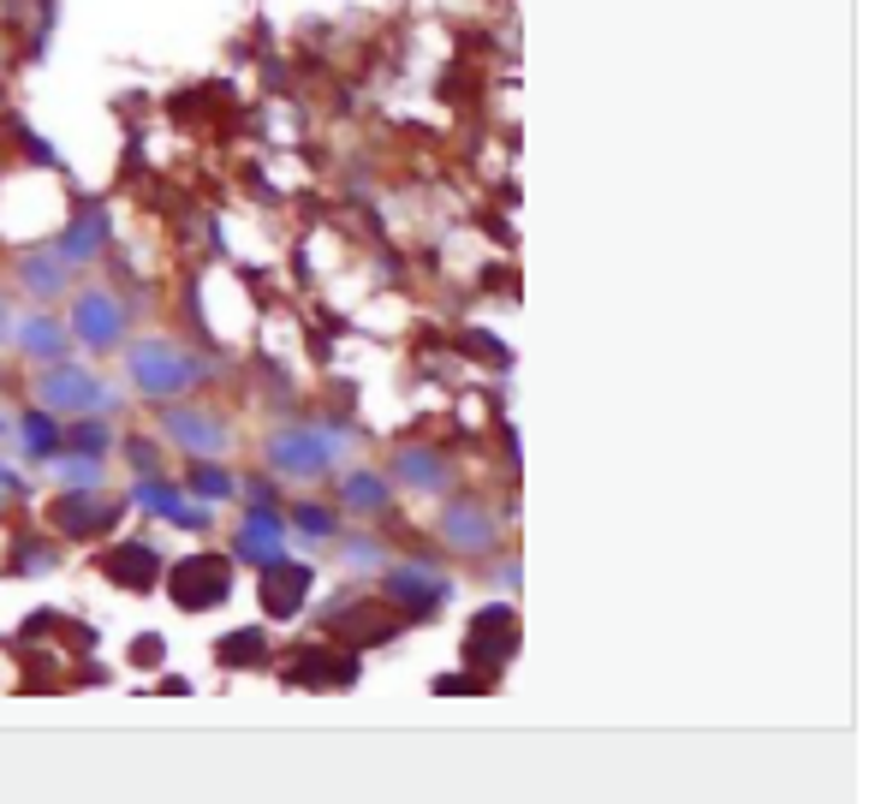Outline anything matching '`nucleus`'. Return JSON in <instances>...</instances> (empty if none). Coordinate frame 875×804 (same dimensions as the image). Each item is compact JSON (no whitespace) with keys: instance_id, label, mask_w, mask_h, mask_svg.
<instances>
[{"instance_id":"nucleus-30","label":"nucleus","mask_w":875,"mask_h":804,"mask_svg":"<svg viewBox=\"0 0 875 804\" xmlns=\"http://www.w3.org/2000/svg\"><path fill=\"white\" fill-rule=\"evenodd\" d=\"M132 661H137V668H162V638H137L132 643Z\"/></svg>"},{"instance_id":"nucleus-6","label":"nucleus","mask_w":875,"mask_h":804,"mask_svg":"<svg viewBox=\"0 0 875 804\" xmlns=\"http://www.w3.org/2000/svg\"><path fill=\"white\" fill-rule=\"evenodd\" d=\"M162 430H167L173 447L191 453V460H220V453H227V441H233L227 423H220L215 412H197V405H167V412H162Z\"/></svg>"},{"instance_id":"nucleus-27","label":"nucleus","mask_w":875,"mask_h":804,"mask_svg":"<svg viewBox=\"0 0 875 804\" xmlns=\"http://www.w3.org/2000/svg\"><path fill=\"white\" fill-rule=\"evenodd\" d=\"M60 477H66L72 488H95L102 483V465L95 460H60Z\"/></svg>"},{"instance_id":"nucleus-13","label":"nucleus","mask_w":875,"mask_h":804,"mask_svg":"<svg viewBox=\"0 0 875 804\" xmlns=\"http://www.w3.org/2000/svg\"><path fill=\"white\" fill-rule=\"evenodd\" d=\"M114 513H120L114 501H102L95 488H84V495H60L48 518H54V525L66 530V536H95V530H107V525H114Z\"/></svg>"},{"instance_id":"nucleus-10","label":"nucleus","mask_w":875,"mask_h":804,"mask_svg":"<svg viewBox=\"0 0 875 804\" xmlns=\"http://www.w3.org/2000/svg\"><path fill=\"white\" fill-rule=\"evenodd\" d=\"M441 536H447V548H459V555H488L501 543V525L476 501H453L447 518H441Z\"/></svg>"},{"instance_id":"nucleus-7","label":"nucleus","mask_w":875,"mask_h":804,"mask_svg":"<svg viewBox=\"0 0 875 804\" xmlns=\"http://www.w3.org/2000/svg\"><path fill=\"white\" fill-rule=\"evenodd\" d=\"M381 590H388V602L400 608L405 620H429V614L447 602V578H441L435 566H388Z\"/></svg>"},{"instance_id":"nucleus-19","label":"nucleus","mask_w":875,"mask_h":804,"mask_svg":"<svg viewBox=\"0 0 875 804\" xmlns=\"http://www.w3.org/2000/svg\"><path fill=\"white\" fill-rule=\"evenodd\" d=\"M19 280H24V292H37V298H60L66 292V262H60V250H24Z\"/></svg>"},{"instance_id":"nucleus-32","label":"nucleus","mask_w":875,"mask_h":804,"mask_svg":"<svg viewBox=\"0 0 875 804\" xmlns=\"http://www.w3.org/2000/svg\"><path fill=\"white\" fill-rule=\"evenodd\" d=\"M435 691L447 698V691H483V680H471V673H447V680H435Z\"/></svg>"},{"instance_id":"nucleus-4","label":"nucleus","mask_w":875,"mask_h":804,"mask_svg":"<svg viewBox=\"0 0 875 804\" xmlns=\"http://www.w3.org/2000/svg\"><path fill=\"white\" fill-rule=\"evenodd\" d=\"M513 650H518V614L506 608V602H495V608L476 614L471 632H465V661H471V668H488V673H495L501 661H513Z\"/></svg>"},{"instance_id":"nucleus-22","label":"nucleus","mask_w":875,"mask_h":804,"mask_svg":"<svg viewBox=\"0 0 875 804\" xmlns=\"http://www.w3.org/2000/svg\"><path fill=\"white\" fill-rule=\"evenodd\" d=\"M340 501L352 513H381L388 507V477H381V471H352V477L340 483Z\"/></svg>"},{"instance_id":"nucleus-14","label":"nucleus","mask_w":875,"mask_h":804,"mask_svg":"<svg viewBox=\"0 0 875 804\" xmlns=\"http://www.w3.org/2000/svg\"><path fill=\"white\" fill-rule=\"evenodd\" d=\"M102 573L114 578L120 590H150L155 573H162V555H155L150 543H120V548L102 555Z\"/></svg>"},{"instance_id":"nucleus-17","label":"nucleus","mask_w":875,"mask_h":804,"mask_svg":"<svg viewBox=\"0 0 875 804\" xmlns=\"http://www.w3.org/2000/svg\"><path fill=\"white\" fill-rule=\"evenodd\" d=\"M233 560H257V566H268V560H280V518L275 513H250L245 525H238V536H233Z\"/></svg>"},{"instance_id":"nucleus-25","label":"nucleus","mask_w":875,"mask_h":804,"mask_svg":"<svg viewBox=\"0 0 875 804\" xmlns=\"http://www.w3.org/2000/svg\"><path fill=\"white\" fill-rule=\"evenodd\" d=\"M292 525L305 530V536H316V543H322V536H333V530H340V518H333V507H322V501H298V507H292Z\"/></svg>"},{"instance_id":"nucleus-5","label":"nucleus","mask_w":875,"mask_h":804,"mask_svg":"<svg viewBox=\"0 0 875 804\" xmlns=\"http://www.w3.org/2000/svg\"><path fill=\"white\" fill-rule=\"evenodd\" d=\"M268 460L286 477H322L340 460V441H328L322 430H280V435H268Z\"/></svg>"},{"instance_id":"nucleus-9","label":"nucleus","mask_w":875,"mask_h":804,"mask_svg":"<svg viewBox=\"0 0 875 804\" xmlns=\"http://www.w3.org/2000/svg\"><path fill=\"white\" fill-rule=\"evenodd\" d=\"M316 585L310 566L298 560H268V578H262V608L275 614V620H298V608H305V596Z\"/></svg>"},{"instance_id":"nucleus-11","label":"nucleus","mask_w":875,"mask_h":804,"mask_svg":"<svg viewBox=\"0 0 875 804\" xmlns=\"http://www.w3.org/2000/svg\"><path fill=\"white\" fill-rule=\"evenodd\" d=\"M393 477L405 488H418V495H447L453 465H447V453H435V447H400L393 453Z\"/></svg>"},{"instance_id":"nucleus-3","label":"nucleus","mask_w":875,"mask_h":804,"mask_svg":"<svg viewBox=\"0 0 875 804\" xmlns=\"http://www.w3.org/2000/svg\"><path fill=\"white\" fill-rule=\"evenodd\" d=\"M72 328L90 352H114L120 334H125V305L107 287H84L72 298Z\"/></svg>"},{"instance_id":"nucleus-15","label":"nucleus","mask_w":875,"mask_h":804,"mask_svg":"<svg viewBox=\"0 0 875 804\" xmlns=\"http://www.w3.org/2000/svg\"><path fill=\"white\" fill-rule=\"evenodd\" d=\"M405 626H411V620H405L400 608H363V602H352L340 620H333V632L352 638V643H388V638H400Z\"/></svg>"},{"instance_id":"nucleus-1","label":"nucleus","mask_w":875,"mask_h":804,"mask_svg":"<svg viewBox=\"0 0 875 804\" xmlns=\"http://www.w3.org/2000/svg\"><path fill=\"white\" fill-rule=\"evenodd\" d=\"M125 370H132L137 393H150V400H173V393L203 382V364L191 352H179L173 340H137L125 352Z\"/></svg>"},{"instance_id":"nucleus-33","label":"nucleus","mask_w":875,"mask_h":804,"mask_svg":"<svg viewBox=\"0 0 875 804\" xmlns=\"http://www.w3.org/2000/svg\"><path fill=\"white\" fill-rule=\"evenodd\" d=\"M7 328H12V322H7V305H0V334H7Z\"/></svg>"},{"instance_id":"nucleus-31","label":"nucleus","mask_w":875,"mask_h":804,"mask_svg":"<svg viewBox=\"0 0 875 804\" xmlns=\"http://www.w3.org/2000/svg\"><path fill=\"white\" fill-rule=\"evenodd\" d=\"M125 460L143 465V471H155V441H125Z\"/></svg>"},{"instance_id":"nucleus-18","label":"nucleus","mask_w":875,"mask_h":804,"mask_svg":"<svg viewBox=\"0 0 875 804\" xmlns=\"http://www.w3.org/2000/svg\"><path fill=\"white\" fill-rule=\"evenodd\" d=\"M54 250H60V262H66V268L102 257V250H107V215H102V209H84V215L66 227V239H60Z\"/></svg>"},{"instance_id":"nucleus-16","label":"nucleus","mask_w":875,"mask_h":804,"mask_svg":"<svg viewBox=\"0 0 875 804\" xmlns=\"http://www.w3.org/2000/svg\"><path fill=\"white\" fill-rule=\"evenodd\" d=\"M132 501H137V507H150V513H167L173 525H185V530H203V525H209V513H203V507H185V495H179L173 483H162V477H143V483L132 488Z\"/></svg>"},{"instance_id":"nucleus-26","label":"nucleus","mask_w":875,"mask_h":804,"mask_svg":"<svg viewBox=\"0 0 875 804\" xmlns=\"http://www.w3.org/2000/svg\"><path fill=\"white\" fill-rule=\"evenodd\" d=\"M459 352H476V358H488V364H506V346L488 334V328H465V334H459Z\"/></svg>"},{"instance_id":"nucleus-21","label":"nucleus","mask_w":875,"mask_h":804,"mask_svg":"<svg viewBox=\"0 0 875 804\" xmlns=\"http://www.w3.org/2000/svg\"><path fill=\"white\" fill-rule=\"evenodd\" d=\"M19 346L30 358H42V364H54V358H66V328L48 322V317H24L19 322Z\"/></svg>"},{"instance_id":"nucleus-2","label":"nucleus","mask_w":875,"mask_h":804,"mask_svg":"<svg viewBox=\"0 0 875 804\" xmlns=\"http://www.w3.org/2000/svg\"><path fill=\"white\" fill-rule=\"evenodd\" d=\"M167 596L185 614L220 608L233 596V560L227 555H191V560H179V566H173V578H167Z\"/></svg>"},{"instance_id":"nucleus-20","label":"nucleus","mask_w":875,"mask_h":804,"mask_svg":"<svg viewBox=\"0 0 875 804\" xmlns=\"http://www.w3.org/2000/svg\"><path fill=\"white\" fill-rule=\"evenodd\" d=\"M215 661H220V668H262V661H268V632H262V626L227 632V638L215 643Z\"/></svg>"},{"instance_id":"nucleus-12","label":"nucleus","mask_w":875,"mask_h":804,"mask_svg":"<svg viewBox=\"0 0 875 804\" xmlns=\"http://www.w3.org/2000/svg\"><path fill=\"white\" fill-rule=\"evenodd\" d=\"M286 686H358V656L298 650L292 661H286Z\"/></svg>"},{"instance_id":"nucleus-24","label":"nucleus","mask_w":875,"mask_h":804,"mask_svg":"<svg viewBox=\"0 0 875 804\" xmlns=\"http://www.w3.org/2000/svg\"><path fill=\"white\" fill-rule=\"evenodd\" d=\"M19 430H24V453H37V460H48V453H54L60 441H66V435H60V423H54V412H48V405H42V412H30V418L19 423Z\"/></svg>"},{"instance_id":"nucleus-23","label":"nucleus","mask_w":875,"mask_h":804,"mask_svg":"<svg viewBox=\"0 0 875 804\" xmlns=\"http://www.w3.org/2000/svg\"><path fill=\"white\" fill-rule=\"evenodd\" d=\"M185 488H191V495H203V501H233V495H238L233 471H220L215 460H203L197 471H191V477H185Z\"/></svg>"},{"instance_id":"nucleus-8","label":"nucleus","mask_w":875,"mask_h":804,"mask_svg":"<svg viewBox=\"0 0 875 804\" xmlns=\"http://www.w3.org/2000/svg\"><path fill=\"white\" fill-rule=\"evenodd\" d=\"M37 400L48 405V412H102L107 405V382L102 375H90V370H48L42 382H37Z\"/></svg>"},{"instance_id":"nucleus-28","label":"nucleus","mask_w":875,"mask_h":804,"mask_svg":"<svg viewBox=\"0 0 875 804\" xmlns=\"http://www.w3.org/2000/svg\"><path fill=\"white\" fill-rule=\"evenodd\" d=\"M72 447H90V460L107 447V423H78L72 430Z\"/></svg>"},{"instance_id":"nucleus-29","label":"nucleus","mask_w":875,"mask_h":804,"mask_svg":"<svg viewBox=\"0 0 875 804\" xmlns=\"http://www.w3.org/2000/svg\"><path fill=\"white\" fill-rule=\"evenodd\" d=\"M346 560H352V566H363V560H370V566H388V548H381V543H363V536H358V543H346Z\"/></svg>"}]
</instances>
